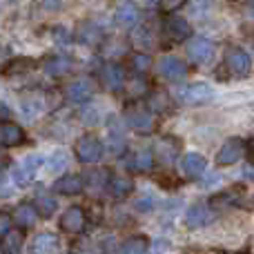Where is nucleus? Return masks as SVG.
Instances as JSON below:
<instances>
[{"label":"nucleus","instance_id":"f257e3e1","mask_svg":"<svg viewBox=\"0 0 254 254\" xmlns=\"http://www.w3.org/2000/svg\"><path fill=\"white\" fill-rule=\"evenodd\" d=\"M43 165H45L43 154H29V156H25L20 163H16V165L9 170V181L20 190L29 188L36 179V172H38Z\"/></svg>","mask_w":254,"mask_h":254},{"label":"nucleus","instance_id":"f03ea898","mask_svg":"<svg viewBox=\"0 0 254 254\" xmlns=\"http://www.w3.org/2000/svg\"><path fill=\"white\" fill-rule=\"evenodd\" d=\"M123 123L129 127V129H134L136 134H152L154 127H156V119H154V114L147 107L131 103L123 112Z\"/></svg>","mask_w":254,"mask_h":254},{"label":"nucleus","instance_id":"7ed1b4c3","mask_svg":"<svg viewBox=\"0 0 254 254\" xmlns=\"http://www.w3.org/2000/svg\"><path fill=\"white\" fill-rule=\"evenodd\" d=\"M74 152H76V158H78L83 165H94V163H98L103 158V154H105V145H103V140L98 138V136L85 134L76 140Z\"/></svg>","mask_w":254,"mask_h":254},{"label":"nucleus","instance_id":"20e7f679","mask_svg":"<svg viewBox=\"0 0 254 254\" xmlns=\"http://www.w3.org/2000/svg\"><path fill=\"white\" fill-rule=\"evenodd\" d=\"M214 56H216V47L212 40L203 38V36H194V38L188 40V58L192 65L205 67L214 61Z\"/></svg>","mask_w":254,"mask_h":254},{"label":"nucleus","instance_id":"39448f33","mask_svg":"<svg viewBox=\"0 0 254 254\" xmlns=\"http://www.w3.org/2000/svg\"><path fill=\"white\" fill-rule=\"evenodd\" d=\"M156 69L170 83H181V80L188 78V63L183 58L174 56V54H165V56L158 58Z\"/></svg>","mask_w":254,"mask_h":254},{"label":"nucleus","instance_id":"423d86ee","mask_svg":"<svg viewBox=\"0 0 254 254\" xmlns=\"http://www.w3.org/2000/svg\"><path fill=\"white\" fill-rule=\"evenodd\" d=\"M212 98H214V89H212L207 83H190L179 92V101L183 103V105H190V107L205 105V103L212 101Z\"/></svg>","mask_w":254,"mask_h":254},{"label":"nucleus","instance_id":"0eeeda50","mask_svg":"<svg viewBox=\"0 0 254 254\" xmlns=\"http://www.w3.org/2000/svg\"><path fill=\"white\" fill-rule=\"evenodd\" d=\"M214 219H216V210L210 203H203V201L192 203V205L188 207V212H185V223H188L190 230L205 228V225H210Z\"/></svg>","mask_w":254,"mask_h":254},{"label":"nucleus","instance_id":"6e6552de","mask_svg":"<svg viewBox=\"0 0 254 254\" xmlns=\"http://www.w3.org/2000/svg\"><path fill=\"white\" fill-rule=\"evenodd\" d=\"M243 156H246V140L239 138V136H232V138L225 140V143L221 145V149L216 152V163H219V165H234V163H239Z\"/></svg>","mask_w":254,"mask_h":254},{"label":"nucleus","instance_id":"1a4fd4ad","mask_svg":"<svg viewBox=\"0 0 254 254\" xmlns=\"http://www.w3.org/2000/svg\"><path fill=\"white\" fill-rule=\"evenodd\" d=\"M163 31H165V36L172 43H185V40L192 38V25H190V20L183 16H176V13L174 16H167Z\"/></svg>","mask_w":254,"mask_h":254},{"label":"nucleus","instance_id":"9d476101","mask_svg":"<svg viewBox=\"0 0 254 254\" xmlns=\"http://www.w3.org/2000/svg\"><path fill=\"white\" fill-rule=\"evenodd\" d=\"M61 228L69 234H80L87 228V214L80 205H71L65 210V214L61 216Z\"/></svg>","mask_w":254,"mask_h":254},{"label":"nucleus","instance_id":"9b49d317","mask_svg":"<svg viewBox=\"0 0 254 254\" xmlns=\"http://www.w3.org/2000/svg\"><path fill=\"white\" fill-rule=\"evenodd\" d=\"M101 80L110 92H119V89L125 87L127 83V69L121 63H107L101 71Z\"/></svg>","mask_w":254,"mask_h":254},{"label":"nucleus","instance_id":"f8f14e48","mask_svg":"<svg viewBox=\"0 0 254 254\" xmlns=\"http://www.w3.org/2000/svg\"><path fill=\"white\" fill-rule=\"evenodd\" d=\"M45 74L49 78H65L67 74L74 71V58L65 56V54H58V56H49L43 65Z\"/></svg>","mask_w":254,"mask_h":254},{"label":"nucleus","instance_id":"ddd939ff","mask_svg":"<svg viewBox=\"0 0 254 254\" xmlns=\"http://www.w3.org/2000/svg\"><path fill=\"white\" fill-rule=\"evenodd\" d=\"M27 134L18 123L11 121H2L0 123V147H20L25 145Z\"/></svg>","mask_w":254,"mask_h":254},{"label":"nucleus","instance_id":"4468645a","mask_svg":"<svg viewBox=\"0 0 254 254\" xmlns=\"http://www.w3.org/2000/svg\"><path fill=\"white\" fill-rule=\"evenodd\" d=\"M94 92H96V87H94V80L89 78H76L67 85V98L71 103H78V105H85L94 96Z\"/></svg>","mask_w":254,"mask_h":254},{"label":"nucleus","instance_id":"2eb2a0df","mask_svg":"<svg viewBox=\"0 0 254 254\" xmlns=\"http://www.w3.org/2000/svg\"><path fill=\"white\" fill-rule=\"evenodd\" d=\"M225 65H228L230 74L243 78V76H248L252 71V58H250V54L243 52V49H232V52L228 54Z\"/></svg>","mask_w":254,"mask_h":254},{"label":"nucleus","instance_id":"dca6fc26","mask_svg":"<svg viewBox=\"0 0 254 254\" xmlns=\"http://www.w3.org/2000/svg\"><path fill=\"white\" fill-rule=\"evenodd\" d=\"M85 190V176L80 174H67L54 183V192L56 194H65V196H78Z\"/></svg>","mask_w":254,"mask_h":254},{"label":"nucleus","instance_id":"f3484780","mask_svg":"<svg viewBox=\"0 0 254 254\" xmlns=\"http://www.w3.org/2000/svg\"><path fill=\"white\" fill-rule=\"evenodd\" d=\"M11 219L20 230H29V228H34L36 221H38V212H36L34 203L22 201V203H18V205L13 207Z\"/></svg>","mask_w":254,"mask_h":254},{"label":"nucleus","instance_id":"a211bd4d","mask_svg":"<svg viewBox=\"0 0 254 254\" xmlns=\"http://www.w3.org/2000/svg\"><path fill=\"white\" fill-rule=\"evenodd\" d=\"M181 165H183V172L188 179H201L207 170V158L198 152H188L181 161Z\"/></svg>","mask_w":254,"mask_h":254},{"label":"nucleus","instance_id":"6ab92c4d","mask_svg":"<svg viewBox=\"0 0 254 254\" xmlns=\"http://www.w3.org/2000/svg\"><path fill=\"white\" fill-rule=\"evenodd\" d=\"M103 38H105V34H103L101 25H96L94 20H85L78 25V43L87 45V47H98Z\"/></svg>","mask_w":254,"mask_h":254},{"label":"nucleus","instance_id":"aec40b11","mask_svg":"<svg viewBox=\"0 0 254 254\" xmlns=\"http://www.w3.org/2000/svg\"><path fill=\"white\" fill-rule=\"evenodd\" d=\"M58 250V234L54 232H40L31 239L29 254H54Z\"/></svg>","mask_w":254,"mask_h":254},{"label":"nucleus","instance_id":"412c9836","mask_svg":"<svg viewBox=\"0 0 254 254\" xmlns=\"http://www.w3.org/2000/svg\"><path fill=\"white\" fill-rule=\"evenodd\" d=\"M154 165H156V158H154V152H149V149H138L127 161L129 172H136V174H147V172L154 170Z\"/></svg>","mask_w":254,"mask_h":254},{"label":"nucleus","instance_id":"4be33fe9","mask_svg":"<svg viewBox=\"0 0 254 254\" xmlns=\"http://www.w3.org/2000/svg\"><path fill=\"white\" fill-rule=\"evenodd\" d=\"M25 248V232L11 228L2 239H0V252L2 254H22Z\"/></svg>","mask_w":254,"mask_h":254},{"label":"nucleus","instance_id":"5701e85b","mask_svg":"<svg viewBox=\"0 0 254 254\" xmlns=\"http://www.w3.org/2000/svg\"><path fill=\"white\" fill-rule=\"evenodd\" d=\"M67 165H69V158H67V152L65 149H54L49 156H45V172L52 176H61L65 174Z\"/></svg>","mask_w":254,"mask_h":254},{"label":"nucleus","instance_id":"b1692460","mask_svg":"<svg viewBox=\"0 0 254 254\" xmlns=\"http://www.w3.org/2000/svg\"><path fill=\"white\" fill-rule=\"evenodd\" d=\"M107 192L114 198H125L134 192V181H131L129 176H119V174L110 176V181H107Z\"/></svg>","mask_w":254,"mask_h":254},{"label":"nucleus","instance_id":"393cba45","mask_svg":"<svg viewBox=\"0 0 254 254\" xmlns=\"http://www.w3.org/2000/svg\"><path fill=\"white\" fill-rule=\"evenodd\" d=\"M138 18H140V13H138V7H136L134 2H123L119 9H116V22H119V27H125V29L136 27Z\"/></svg>","mask_w":254,"mask_h":254},{"label":"nucleus","instance_id":"a878e982","mask_svg":"<svg viewBox=\"0 0 254 254\" xmlns=\"http://www.w3.org/2000/svg\"><path fill=\"white\" fill-rule=\"evenodd\" d=\"M34 207H36V212H38V216H45V219H49V216L56 214L58 201H56V196H52V194H45V192H43V194H38V196H36Z\"/></svg>","mask_w":254,"mask_h":254},{"label":"nucleus","instance_id":"bb28decb","mask_svg":"<svg viewBox=\"0 0 254 254\" xmlns=\"http://www.w3.org/2000/svg\"><path fill=\"white\" fill-rule=\"evenodd\" d=\"M131 40H134V47L138 49V54H145L152 49L154 45V36L149 34V27L147 25H140L134 29V34H131Z\"/></svg>","mask_w":254,"mask_h":254},{"label":"nucleus","instance_id":"cd10ccee","mask_svg":"<svg viewBox=\"0 0 254 254\" xmlns=\"http://www.w3.org/2000/svg\"><path fill=\"white\" fill-rule=\"evenodd\" d=\"M149 252V241L145 237H129L121 246V254H147Z\"/></svg>","mask_w":254,"mask_h":254},{"label":"nucleus","instance_id":"c85d7f7f","mask_svg":"<svg viewBox=\"0 0 254 254\" xmlns=\"http://www.w3.org/2000/svg\"><path fill=\"white\" fill-rule=\"evenodd\" d=\"M107 131H110V138H112V152H123L125 147V131H123V125H121V121L116 123L114 119H112V123L107 125Z\"/></svg>","mask_w":254,"mask_h":254},{"label":"nucleus","instance_id":"c756f323","mask_svg":"<svg viewBox=\"0 0 254 254\" xmlns=\"http://www.w3.org/2000/svg\"><path fill=\"white\" fill-rule=\"evenodd\" d=\"M129 65H131V69H134L136 74L143 76V74H147L149 67H152V58H149V54H138L136 52L134 56L129 58Z\"/></svg>","mask_w":254,"mask_h":254},{"label":"nucleus","instance_id":"7c9ffc66","mask_svg":"<svg viewBox=\"0 0 254 254\" xmlns=\"http://www.w3.org/2000/svg\"><path fill=\"white\" fill-rule=\"evenodd\" d=\"M52 38H54V43L58 45V47H69L71 43H74V34H71L67 27H63V25H56L52 29Z\"/></svg>","mask_w":254,"mask_h":254},{"label":"nucleus","instance_id":"2f4dec72","mask_svg":"<svg viewBox=\"0 0 254 254\" xmlns=\"http://www.w3.org/2000/svg\"><path fill=\"white\" fill-rule=\"evenodd\" d=\"M34 61L29 58H11L7 63V74H22V71H31Z\"/></svg>","mask_w":254,"mask_h":254},{"label":"nucleus","instance_id":"473e14b6","mask_svg":"<svg viewBox=\"0 0 254 254\" xmlns=\"http://www.w3.org/2000/svg\"><path fill=\"white\" fill-rule=\"evenodd\" d=\"M129 94H131V98L147 96V94H149V83L143 78V76H138L136 80H131V83H129Z\"/></svg>","mask_w":254,"mask_h":254},{"label":"nucleus","instance_id":"72a5a7b5","mask_svg":"<svg viewBox=\"0 0 254 254\" xmlns=\"http://www.w3.org/2000/svg\"><path fill=\"white\" fill-rule=\"evenodd\" d=\"M183 7H185L183 0H163V2H156V9H161L167 16H174V11H179Z\"/></svg>","mask_w":254,"mask_h":254},{"label":"nucleus","instance_id":"f704fd0d","mask_svg":"<svg viewBox=\"0 0 254 254\" xmlns=\"http://www.w3.org/2000/svg\"><path fill=\"white\" fill-rule=\"evenodd\" d=\"M80 119H83L85 125H98L101 123V114L89 105H83V114H80Z\"/></svg>","mask_w":254,"mask_h":254},{"label":"nucleus","instance_id":"c9c22d12","mask_svg":"<svg viewBox=\"0 0 254 254\" xmlns=\"http://www.w3.org/2000/svg\"><path fill=\"white\" fill-rule=\"evenodd\" d=\"M134 207H136L138 212H143V214H145V212H152V207H154V198L145 194V196H140L138 201L134 203Z\"/></svg>","mask_w":254,"mask_h":254},{"label":"nucleus","instance_id":"e433bc0d","mask_svg":"<svg viewBox=\"0 0 254 254\" xmlns=\"http://www.w3.org/2000/svg\"><path fill=\"white\" fill-rule=\"evenodd\" d=\"M9 230H11V216H9L7 212H0V239H2Z\"/></svg>","mask_w":254,"mask_h":254},{"label":"nucleus","instance_id":"4c0bfd02","mask_svg":"<svg viewBox=\"0 0 254 254\" xmlns=\"http://www.w3.org/2000/svg\"><path fill=\"white\" fill-rule=\"evenodd\" d=\"M7 185H9V176L4 174V170H0V196H4V192H7Z\"/></svg>","mask_w":254,"mask_h":254},{"label":"nucleus","instance_id":"58836bf2","mask_svg":"<svg viewBox=\"0 0 254 254\" xmlns=\"http://www.w3.org/2000/svg\"><path fill=\"white\" fill-rule=\"evenodd\" d=\"M7 61H9V49L4 47L2 43H0V67L7 65Z\"/></svg>","mask_w":254,"mask_h":254},{"label":"nucleus","instance_id":"ea45409f","mask_svg":"<svg viewBox=\"0 0 254 254\" xmlns=\"http://www.w3.org/2000/svg\"><path fill=\"white\" fill-rule=\"evenodd\" d=\"M9 114H11V112H9V107L0 101V123H2V121H9Z\"/></svg>","mask_w":254,"mask_h":254},{"label":"nucleus","instance_id":"a19ab883","mask_svg":"<svg viewBox=\"0 0 254 254\" xmlns=\"http://www.w3.org/2000/svg\"><path fill=\"white\" fill-rule=\"evenodd\" d=\"M243 176H246V179H250V181H254V165H252V163L243 167Z\"/></svg>","mask_w":254,"mask_h":254},{"label":"nucleus","instance_id":"79ce46f5","mask_svg":"<svg viewBox=\"0 0 254 254\" xmlns=\"http://www.w3.org/2000/svg\"><path fill=\"white\" fill-rule=\"evenodd\" d=\"M0 158H2V156H0Z\"/></svg>","mask_w":254,"mask_h":254}]
</instances>
